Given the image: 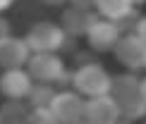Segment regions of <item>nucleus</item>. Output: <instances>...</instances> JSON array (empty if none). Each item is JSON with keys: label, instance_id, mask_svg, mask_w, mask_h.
I'll return each instance as SVG.
<instances>
[{"label": "nucleus", "instance_id": "obj_3", "mask_svg": "<svg viewBox=\"0 0 146 124\" xmlns=\"http://www.w3.org/2000/svg\"><path fill=\"white\" fill-rule=\"evenodd\" d=\"M24 41H27L31 53H58L60 48H65L67 34L55 22H36L27 31Z\"/></svg>", "mask_w": 146, "mask_h": 124}, {"label": "nucleus", "instance_id": "obj_10", "mask_svg": "<svg viewBox=\"0 0 146 124\" xmlns=\"http://www.w3.org/2000/svg\"><path fill=\"white\" fill-rule=\"evenodd\" d=\"M120 29H117V24L110 22V19H96L94 24H91V29H89V34H86V41H89V46L94 48V50H98V53H108V50H113L115 46H117V41H120Z\"/></svg>", "mask_w": 146, "mask_h": 124}, {"label": "nucleus", "instance_id": "obj_18", "mask_svg": "<svg viewBox=\"0 0 146 124\" xmlns=\"http://www.w3.org/2000/svg\"><path fill=\"white\" fill-rule=\"evenodd\" d=\"M67 3L74 5V7H86V10L96 7V0H67Z\"/></svg>", "mask_w": 146, "mask_h": 124}, {"label": "nucleus", "instance_id": "obj_9", "mask_svg": "<svg viewBox=\"0 0 146 124\" xmlns=\"http://www.w3.org/2000/svg\"><path fill=\"white\" fill-rule=\"evenodd\" d=\"M31 86H34V79L24 67H19V69H5L3 77H0V93L7 100H22V98H27Z\"/></svg>", "mask_w": 146, "mask_h": 124}, {"label": "nucleus", "instance_id": "obj_24", "mask_svg": "<svg viewBox=\"0 0 146 124\" xmlns=\"http://www.w3.org/2000/svg\"><path fill=\"white\" fill-rule=\"evenodd\" d=\"M74 124H89V122H86V119H79V122H74Z\"/></svg>", "mask_w": 146, "mask_h": 124}, {"label": "nucleus", "instance_id": "obj_25", "mask_svg": "<svg viewBox=\"0 0 146 124\" xmlns=\"http://www.w3.org/2000/svg\"><path fill=\"white\" fill-rule=\"evenodd\" d=\"M144 69H146V57H144Z\"/></svg>", "mask_w": 146, "mask_h": 124}, {"label": "nucleus", "instance_id": "obj_1", "mask_svg": "<svg viewBox=\"0 0 146 124\" xmlns=\"http://www.w3.org/2000/svg\"><path fill=\"white\" fill-rule=\"evenodd\" d=\"M110 96L117 103L122 119L134 122V119H141L146 115V100L141 96V81L134 74H117V77H113Z\"/></svg>", "mask_w": 146, "mask_h": 124}, {"label": "nucleus", "instance_id": "obj_17", "mask_svg": "<svg viewBox=\"0 0 146 124\" xmlns=\"http://www.w3.org/2000/svg\"><path fill=\"white\" fill-rule=\"evenodd\" d=\"M10 29H12V26H10V22L5 19L3 15H0V41L7 38V36H12V34H10Z\"/></svg>", "mask_w": 146, "mask_h": 124}, {"label": "nucleus", "instance_id": "obj_5", "mask_svg": "<svg viewBox=\"0 0 146 124\" xmlns=\"http://www.w3.org/2000/svg\"><path fill=\"white\" fill-rule=\"evenodd\" d=\"M84 100L77 91H58L55 100L50 105V112L58 119V124H74L79 119H84Z\"/></svg>", "mask_w": 146, "mask_h": 124}, {"label": "nucleus", "instance_id": "obj_19", "mask_svg": "<svg viewBox=\"0 0 146 124\" xmlns=\"http://www.w3.org/2000/svg\"><path fill=\"white\" fill-rule=\"evenodd\" d=\"M43 5H50V7H60V5H65L67 0H41Z\"/></svg>", "mask_w": 146, "mask_h": 124}, {"label": "nucleus", "instance_id": "obj_12", "mask_svg": "<svg viewBox=\"0 0 146 124\" xmlns=\"http://www.w3.org/2000/svg\"><path fill=\"white\" fill-rule=\"evenodd\" d=\"M96 12L101 19H110L117 24L125 17L134 15V3L132 0H96Z\"/></svg>", "mask_w": 146, "mask_h": 124}, {"label": "nucleus", "instance_id": "obj_2", "mask_svg": "<svg viewBox=\"0 0 146 124\" xmlns=\"http://www.w3.org/2000/svg\"><path fill=\"white\" fill-rule=\"evenodd\" d=\"M113 77L106 72V67H101L98 62H86V65L77 67L72 74V86L82 98H98L110 93Z\"/></svg>", "mask_w": 146, "mask_h": 124}, {"label": "nucleus", "instance_id": "obj_16", "mask_svg": "<svg viewBox=\"0 0 146 124\" xmlns=\"http://www.w3.org/2000/svg\"><path fill=\"white\" fill-rule=\"evenodd\" d=\"M134 34L146 43V17H139V22H137V29H134Z\"/></svg>", "mask_w": 146, "mask_h": 124}, {"label": "nucleus", "instance_id": "obj_14", "mask_svg": "<svg viewBox=\"0 0 146 124\" xmlns=\"http://www.w3.org/2000/svg\"><path fill=\"white\" fill-rule=\"evenodd\" d=\"M29 115V108L22 100H7L5 105H0V117L5 124H24Z\"/></svg>", "mask_w": 146, "mask_h": 124}, {"label": "nucleus", "instance_id": "obj_8", "mask_svg": "<svg viewBox=\"0 0 146 124\" xmlns=\"http://www.w3.org/2000/svg\"><path fill=\"white\" fill-rule=\"evenodd\" d=\"M98 19V15H94V10L86 7H74V5H67L60 15V26L67 36L77 38V36H86L91 24Z\"/></svg>", "mask_w": 146, "mask_h": 124}, {"label": "nucleus", "instance_id": "obj_7", "mask_svg": "<svg viewBox=\"0 0 146 124\" xmlns=\"http://www.w3.org/2000/svg\"><path fill=\"white\" fill-rule=\"evenodd\" d=\"M120 117H122L120 108L110 93L98 96V98H89L86 105H84V119L89 124H115Z\"/></svg>", "mask_w": 146, "mask_h": 124}, {"label": "nucleus", "instance_id": "obj_4", "mask_svg": "<svg viewBox=\"0 0 146 124\" xmlns=\"http://www.w3.org/2000/svg\"><path fill=\"white\" fill-rule=\"evenodd\" d=\"M27 72L36 84H58L65 77V62L55 53H31Z\"/></svg>", "mask_w": 146, "mask_h": 124}, {"label": "nucleus", "instance_id": "obj_22", "mask_svg": "<svg viewBox=\"0 0 146 124\" xmlns=\"http://www.w3.org/2000/svg\"><path fill=\"white\" fill-rule=\"evenodd\" d=\"M115 124H129V122H127V119H122V117H120V119L115 122Z\"/></svg>", "mask_w": 146, "mask_h": 124}, {"label": "nucleus", "instance_id": "obj_20", "mask_svg": "<svg viewBox=\"0 0 146 124\" xmlns=\"http://www.w3.org/2000/svg\"><path fill=\"white\" fill-rule=\"evenodd\" d=\"M12 3H15V0H0V15H3L5 10H10V7H12Z\"/></svg>", "mask_w": 146, "mask_h": 124}, {"label": "nucleus", "instance_id": "obj_11", "mask_svg": "<svg viewBox=\"0 0 146 124\" xmlns=\"http://www.w3.org/2000/svg\"><path fill=\"white\" fill-rule=\"evenodd\" d=\"M31 57L27 41L17 38V36H7L0 41V67L3 69H19Z\"/></svg>", "mask_w": 146, "mask_h": 124}, {"label": "nucleus", "instance_id": "obj_23", "mask_svg": "<svg viewBox=\"0 0 146 124\" xmlns=\"http://www.w3.org/2000/svg\"><path fill=\"white\" fill-rule=\"evenodd\" d=\"M132 3H134V5H144L146 0H132Z\"/></svg>", "mask_w": 146, "mask_h": 124}, {"label": "nucleus", "instance_id": "obj_13", "mask_svg": "<svg viewBox=\"0 0 146 124\" xmlns=\"http://www.w3.org/2000/svg\"><path fill=\"white\" fill-rule=\"evenodd\" d=\"M58 91L53 88V84H34L29 91V110H50L53 100H55Z\"/></svg>", "mask_w": 146, "mask_h": 124}, {"label": "nucleus", "instance_id": "obj_6", "mask_svg": "<svg viewBox=\"0 0 146 124\" xmlns=\"http://www.w3.org/2000/svg\"><path fill=\"white\" fill-rule=\"evenodd\" d=\"M115 57L120 65H125L127 69H141L144 67V57H146V43L139 38L137 34H122L117 41V46L113 48Z\"/></svg>", "mask_w": 146, "mask_h": 124}, {"label": "nucleus", "instance_id": "obj_15", "mask_svg": "<svg viewBox=\"0 0 146 124\" xmlns=\"http://www.w3.org/2000/svg\"><path fill=\"white\" fill-rule=\"evenodd\" d=\"M24 124H58V119L53 117L50 110H29Z\"/></svg>", "mask_w": 146, "mask_h": 124}, {"label": "nucleus", "instance_id": "obj_26", "mask_svg": "<svg viewBox=\"0 0 146 124\" xmlns=\"http://www.w3.org/2000/svg\"><path fill=\"white\" fill-rule=\"evenodd\" d=\"M0 124H5V122H3V117H0Z\"/></svg>", "mask_w": 146, "mask_h": 124}, {"label": "nucleus", "instance_id": "obj_21", "mask_svg": "<svg viewBox=\"0 0 146 124\" xmlns=\"http://www.w3.org/2000/svg\"><path fill=\"white\" fill-rule=\"evenodd\" d=\"M141 96H144V100H146V79H141Z\"/></svg>", "mask_w": 146, "mask_h": 124}]
</instances>
